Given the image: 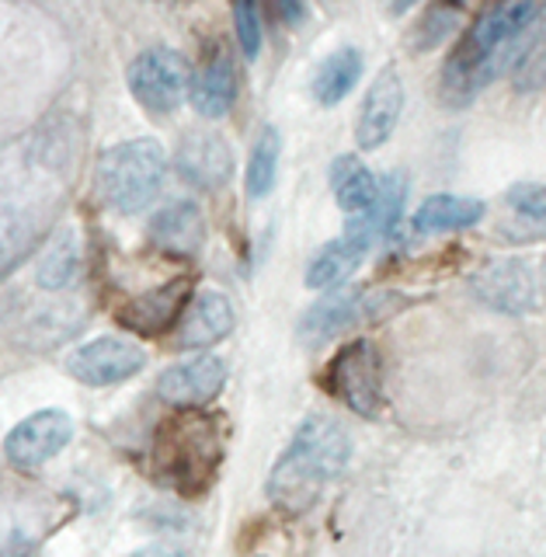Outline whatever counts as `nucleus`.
<instances>
[{
    "label": "nucleus",
    "instance_id": "f257e3e1",
    "mask_svg": "<svg viewBox=\"0 0 546 557\" xmlns=\"http://www.w3.org/2000/svg\"><path fill=\"white\" fill-rule=\"evenodd\" d=\"M543 0H495L463 39L438 77V98L449 109H467L491 81H498L512 63L522 60L525 42L536 28Z\"/></svg>",
    "mask_w": 546,
    "mask_h": 557
},
{
    "label": "nucleus",
    "instance_id": "f03ea898",
    "mask_svg": "<svg viewBox=\"0 0 546 557\" xmlns=\"http://www.w3.org/2000/svg\"><path fill=\"white\" fill-rule=\"evenodd\" d=\"M351 457L348 432L327 414L307 418L269 474V502L286 516H303Z\"/></svg>",
    "mask_w": 546,
    "mask_h": 557
},
{
    "label": "nucleus",
    "instance_id": "7ed1b4c3",
    "mask_svg": "<svg viewBox=\"0 0 546 557\" xmlns=\"http://www.w3.org/2000/svg\"><path fill=\"white\" fill-rule=\"evenodd\" d=\"M226 457V425L220 414L178 411L153 432V478L182 495H202L216 481Z\"/></svg>",
    "mask_w": 546,
    "mask_h": 557
},
{
    "label": "nucleus",
    "instance_id": "20e7f679",
    "mask_svg": "<svg viewBox=\"0 0 546 557\" xmlns=\"http://www.w3.org/2000/svg\"><path fill=\"white\" fill-rule=\"evenodd\" d=\"M167 174V153L157 139H126L101 153L98 196L115 213H139L161 196Z\"/></svg>",
    "mask_w": 546,
    "mask_h": 557
},
{
    "label": "nucleus",
    "instance_id": "39448f33",
    "mask_svg": "<svg viewBox=\"0 0 546 557\" xmlns=\"http://www.w3.org/2000/svg\"><path fill=\"white\" fill-rule=\"evenodd\" d=\"M327 391L342 400L348 411L362 418H376L383 408V362L373 342L356 338L338 348L327 362Z\"/></svg>",
    "mask_w": 546,
    "mask_h": 557
},
{
    "label": "nucleus",
    "instance_id": "423d86ee",
    "mask_svg": "<svg viewBox=\"0 0 546 557\" xmlns=\"http://www.w3.org/2000/svg\"><path fill=\"white\" fill-rule=\"evenodd\" d=\"M129 91L153 115H167L185 101L191 74L188 63L174 49H147L129 63Z\"/></svg>",
    "mask_w": 546,
    "mask_h": 557
},
{
    "label": "nucleus",
    "instance_id": "0eeeda50",
    "mask_svg": "<svg viewBox=\"0 0 546 557\" xmlns=\"http://www.w3.org/2000/svg\"><path fill=\"white\" fill-rule=\"evenodd\" d=\"M390 307V296L386 293H373V289H359V286H342L331 296H324L313 310H307L303 324H299V335H303L310 345L331 342L351 331L356 324L380 318V313Z\"/></svg>",
    "mask_w": 546,
    "mask_h": 557
},
{
    "label": "nucleus",
    "instance_id": "6e6552de",
    "mask_svg": "<svg viewBox=\"0 0 546 557\" xmlns=\"http://www.w3.org/2000/svg\"><path fill=\"white\" fill-rule=\"evenodd\" d=\"M147 366V352L129 338H115V335H101L84 342L74 348L66 359V370L74 380L87 383V387H112L136 376Z\"/></svg>",
    "mask_w": 546,
    "mask_h": 557
},
{
    "label": "nucleus",
    "instance_id": "1a4fd4ad",
    "mask_svg": "<svg viewBox=\"0 0 546 557\" xmlns=\"http://www.w3.org/2000/svg\"><path fill=\"white\" fill-rule=\"evenodd\" d=\"M74 440V418L66 411L46 408L17 422L4 440V457L17 470H39Z\"/></svg>",
    "mask_w": 546,
    "mask_h": 557
},
{
    "label": "nucleus",
    "instance_id": "9d476101",
    "mask_svg": "<svg viewBox=\"0 0 546 557\" xmlns=\"http://www.w3.org/2000/svg\"><path fill=\"white\" fill-rule=\"evenodd\" d=\"M473 293L491 310L501 313H530L539 307V272L522 258H501L473 278Z\"/></svg>",
    "mask_w": 546,
    "mask_h": 557
},
{
    "label": "nucleus",
    "instance_id": "9b49d317",
    "mask_svg": "<svg viewBox=\"0 0 546 557\" xmlns=\"http://www.w3.org/2000/svg\"><path fill=\"white\" fill-rule=\"evenodd\" d=\"M226 387V362L216 356H196L171 366L157 380V394L178 411H202Z\"/></svg>",
    "mask_w": 546,
    "mask_h": 557
},
{
    "label": "nucleus",
    "instance_id": "f8f14e48",
    "mask_svg": "<svg viewBox=\"0 0 546 557\" xmlns=\"http://www.w3.org/2000/svg\"><path fill=\"white\" fill-rule=\"evenodd\" d=\"M188 300H191V283L188 278H174V283H164L129 300L119 310V324L129 327L139 338H161L178 327Z\"/></svg>",
    "mask_w": 546,
    "mask_h": 557
},
{
    "label": "nucleus",
    "instance_id": "ddd939ff",
    "mask_svg": "<svg viewBox=\"0 0 546 557\" xmlns=\"http://www.w3.org/2000/svg\"><path fill=\"white\" fill-rule=\"evenodd\" d=\"M404 112V81L397 74V66H383L376 81L369 84V91L362 98V109L356 119V139L362 150H380L386 139L394 136L397 122Z\"/></svg>",
    "mask_w": 546,
    "mask_h": 557
},
{
    "label": "nucleus",
    "instance_id": "4468645a",
    "mask_svg": "<svg viewBox=\"0 0 546 557\" xmlns=\"http://www.w3.org/2000/svg\"><path fill=\"white\" fill-rule=\"evenodd\" d=\"M174 164H178V174L188 185H196L202 191H216L234 174V150L216 133H191L178 147Z\"/></svg>",
    "mask_w": 546,
    "mask_h": 557
},
{
    "label": "nucleus",
    "instance_id": "2eb2a0df",
    "mask_svg": "<svg viewBox=\"0 0 546 557\" xmlns=\"http://www.w3.org/2000/svg\"><path fill=\"white\" fill-rule=\"evenodd\" d=\"M234 331V304L223 293L206 289L199 296H191L178 327H174V345L178 348H209L223 342Z\"/></svg>",
    "mask_w": 546,
    "mask_h": 557
},
{
    "label": "nucleus",
    "instance_id": "dca6fc26",
    "mask_svg": "<svg viewBox=\"0 0 546 557\" xmlns=\"http://www.w3.org/2000/svg\"><path fill=\"white\" fill-rule=\"evenodd\" d=\"M404 199H408V178L404 174H386L380 182V191H376V202L365 209V213L351 216L345 234L356 237L365 248H373V244L386 234L397 231L400 223V213H404Z\"/></svg>",
    "mask_w": 546,
    "mask_h": 557
},
{
    "label": "nucleus",
    "instance_id": "f3484780",
    "mask_svg": "<svg viewBox=\"0 0 546 557\" xmlns=\"http://www.w3.org/2000/svg\"><path fill=\"white\" fill-rule=\"evenodd\" d=\"M150 240L153 248L174 258H191L206 240V220L196 202H174L153 216L150 223Z\"/></svg>",
    "mask_w": 546,
    "mask_h": 557
},
{
    "label": "nucleus",
    "instance_id": "a211bd4d",
    "mask_svg": "<svg viewBox=\"0 0 546 557\" xmlns=\"http://www.w3.org/2000/svg\"><path fill=\"white\" fill-rule=\"evenodd\" d=\"M508 220L501 234L516 244H533L546 237V185L539 182H519L505 191Z\"/></svg>",
    "mask_w": 546,
    "mask_h": 557
},
{
    "label": "nucleus",
    "instance_id": "6ab92c4d",
    "mask_svg": "<svg viewBox=\"0 0 546 557\" xmlns=\"http://www.w3.org/2000/svg\"><path fill=\"white\" fill-rule=\"evenodd\" d=\"M487 213V206L481 199H467V196H429L418 206V213L411 216V226L418 234H446V231H467V226H477Z\"/></svg>",
    "mask_w": 546,
    "mask_h": 557
},
{
    "label": "nucleus",
    "instance_id": "aec40b11",
    "mask_svg": "<svg viewBox=\"0 0 546 557\" xmlns=\"http://www.w3.org/2000/svg\"><path fill=\"white\" fill-rule=\"evenodd\" d=\"M365 255H369L365 244H359L356 237H348V234L327 240L324 248L310 258L307 286L310 289H334V286H342L345 278L362 265Z\"/></svg>",
    "mask_w": 546,
    "mask_h": 557
},
{
    "label": "nucleus",
    "instance_id": "412c9836",
    "mask_svg": "<svg viewBox=\"0 0 546 557\" xmlns=\"http://www.w3.org/2000/svg\"><path fill=\"white\" fill-rule=\"evenodd\" d=\"M188 98L196 104V112L206 119H220L231 112V104L237 98V74H234V63L226 57H213L202 74L191 81L188 87Z\"/></svg>",
    "mask_w": 546,
    "mask_h": 557
},
{
    "label": "nucleus",
    "instance_id": "4be33fe9",
    "mask_svg": "<svg viewBox=\"0 0 546 557\" xmlns=\"http://www.w3.org/2000/svg\"><path fill=\"white\" fill-rule=\"evenodd\" d=\"M331 188H334V199H338V206L345 209V213L359 216L376 202L380 182L356 153H342L338 161L331 164Z\"/></svg>",
    "mask_w": 546,
    "mask_h": 557
},
{
    "label": "nucleus",
    "instance_id": "5701e85b",
    "mask_svg": "<svg viewBox=\"0 0 546 557\" xmlns=\"http://www.w3.org/2000/svg\"><path fill=\"white\" fill-rule=\"evenodd\" d=\"M362 77V52L356 46H345L338 52H331V57L321 63L313 77V98L324 104V109H334V104H342L351 91H356V84Z\"/></svg>",
    "mask_w": 546,
    "mask_h": 557
},
{
    "label": "nucleus",
    "instance_id": "b1692460",
    "mask_svg": "<svg viewBox=\"0 0 546 557\" xmlns=\"http://www.w3.org/2000/svg\"><path fill=\"white\" fill-rule=\"evenodd\" d=\"M278 157H282V136L275 126H265L255 139L251 161H248V196L265 199L278 178Z\"/></svg>",
    "mask_w": 546,
    "mask_h": 557
},
{
    "label": "nucleus",
    "instance_id": "393cba45",
    "mask_svg": "<svg viewBox=\"0 0 546 557\" xmlns=\"http://www.w3.org/2000/svg\"><path fill=\"white\" fill-rule=\"evenodd\" d=\"M77 275V240L74 234H60L49 244V251L39 265V283L46 289H63Z\"/></svg>",
    "mask_w": 546,
    "mask_h": 557
},
{
    "label": "nucleus",
    "instance_id": "a878e982",
    "mask_svg": "<svg viewBox=\"0 0 546 557\" xmlns=\"http://www.w3.org/2000/svg\"><path fill=\"white\" fill-rule=\"evenodd\" d=\"M234 28H237V42H240L244 57L258 60L261 57V22H258L255 0H234Z\"/></svg>",
    "mask_w": 546,
    "mask_h": 557
},
{
    "label": "nucleus",
    "instance_id": "bb28decb",
    "mask_svg": "<svg viewBox=\"0 0 546 557\" xmlns=\"http://www.w3.org/2000/svg\"><path fill=\"white\" fill-rule=\"evenodd\" d=\"M32 234L22 223H0V275H4L14 261H22V255L28 251Z\"/></svg>",
    "mask_w": 546,
    "mask_h": 557
},
{
    "label": "nucleus",
    "instance_id": "cd10ccee",
    "mask_svg": "<svg viewBox=\"0 0 546 557\" xmlns=\"http://www.w3.org/2000/svg\"><path fill=\"white\" fill-rule=\"evenodd\" d=\"M443 4H446L449 11H456V14H463V8L470 4V0H443Z\"/></svg>",
    "mask_w": 546,
    "mask_h": 557
}]
</instances>
